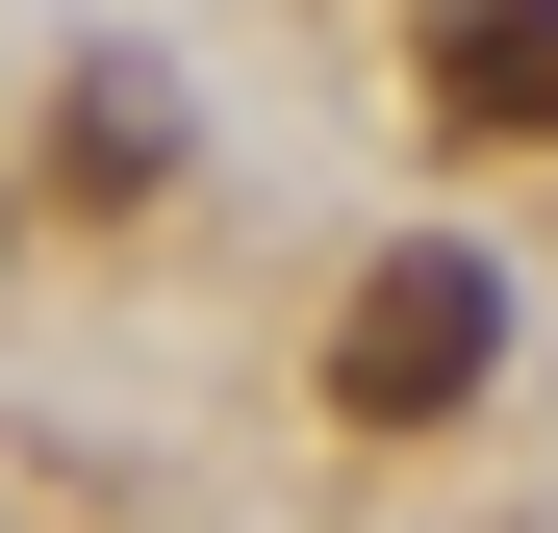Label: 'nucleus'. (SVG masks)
Masks as SVG:
<instances>
[{
    "mask_svg": "<svg viewBox=\"0 0 558 533\" xmlns=\"http://www.w3.org/2000/svg\"><path fill=\"white\" fill-rule=\"evenodd\" d=\"M483 355H508V280H483L457 229H407L381 280L330 305V407H355V432H457V407H483Z\"/></svg>",
    "mask_w": 558,
    "mask_h": 533,
    "instance_id": "f257e3e1",
    "label": "nucleus"
},
{
    "mask_svg": "<svg viewBox=\"0 0 558 533\" xmlns=\"http://www.w3.org/2000/svg\"><path fill=\"white\" fill-rule=\"evenodd\" d=\"M76 178H102V204H153V178H178V102H153V76H76V128H51Z\"/></svg>",
    "mask_w": 558,
    "mask_h": 533,
    "instance_id": "7ed1b4c3",
    "label": "nucleus"
},
{
    "mask_svg": "<svg viewBox=\"0 0 558 533\" xmlns=\"http://www.w3.org/2000/svg\"><path fill=\"white\" fill-rule=\"evenodd\" d=\"M432 102L457 128H558V0H432Z\"/></svg>",
    "mask_w": 558,
    "mask_h": 533,
    "instance_id": "f03ea898",
    "label": "nucleus"
}]
</instances>
